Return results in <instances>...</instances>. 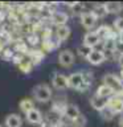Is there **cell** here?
Returning a JSON list of instances; mask_svg holds the SVG:
<instances>
[{"instance_id": "29", "label": "cell", "mask_w": 123, "mask_h": 127, "mask_svg": "<svg viewBox=\"0 0 123 127\" xmlns=\"http://www.w3.org/2000/svg\"><path fill=\"white\" fill-rule=\"evenodd\" d=\"M1 53H3V58L4 60H12V58H13V56H15L13 52H12L11 49H8V48H5Z\"/></svg>"}, {"instance_id": "13", "label": "cell", "mask_w": 123, "mask_h": 127, "mask_svg": "<svg viewBox=\"0 0 123 127\" xmlns=\"http://www.w3.org/2000/svg\"><path fill=\"white\" fill-rule=\"evenodd\" d=\"M5 127H21L23 119L19 114H9L5 117Z\"/></svg>"}, {"instance_id": "14", "label": "cell", "mask_w": 123, "mask_h": 127, "mask_svg": "<svg viewBox=\"0 0 123 127\" xmlns=\"http://www.w3.org/2000/svg\"><path fill=\"white\" fill-rule=\"evenodd\" d=\"M50 20L54 25L57 27H61V25H66V21H67V15L65 12H53L50 16Z\"/></svg>"}, {"instance_id": "17", "label": "cell", "mask_w": 123, "mask_h": 127, "mask_svg": "<svg viewBox=\"0 0 123 127\" xmlns=\"http://www.w3.org/2000/svg\"><path fill=\"white\" fill-rule=\"evenodd\" d=\"M113 90L110 89L109 86H106V85H102L97 89V93H95V95L97 97H101V98H107V99H110L111 98V95H113Z\"/></svg>"}, {"instance_id": "32", "label": "cell", "mask_w": 123, "mask_h": 127, "mask_svg": "<svg viewBox=\"0 0 123 127\" xmlns=\"http://www.w3.org/2000/svg\"><path fill=\"white\" fill-rule=\"evenodd\" d=\"M118 37H119V41H121V42H123V32H122V33H119V34H118Z\"/></svg>"}, {"instance_id": "21", "label": "cell", "mask_w": 123, "mask_h": 127, "mask_svg": "<svg viewBox=\"0 0 123 127\" xmlns=\"http://www.w3.org/2000/svg\"><path fill=\"white\" fill-rule=\"evenodd\" d=\"M67 5L70 7V9L73 11L74 13H79V15H82V13H83V4H82V3L71 1V3H67Z\"/></svg>"}, {"instance_id": "23", "label": "cell", "mask_w": 123, "mask_h": 127, "mask_svg": "<svg viewBox=\"0 0 123 127\" xmlns=\"http://www.w3.org/2000/svg\"><path fill=\"white\" fill-rule=\"evenodd\" d=\"M99 114H101V117H102V119L103 121H111V119L114 118V113L111 111L109 107H106V109H103L102 111H99Z\"/></svg>"}, {"instance_id": "5", "label": "cell", "mask_w": 123, "mask_h": 127, "mask_svg": "<svg viewBox=\"0 0 123 127\" xmlns=\"http://www.w3.org/2000/svg\"><path fill=\"white\" fill-rule=\"evenodd\" d=\"M98 17L95 16V13L93 11H87V12H83L81 15V24L83 25V28H86V29H91L95 23H97Z\"/></svg>"}, {"instance_id": "9", "label": "cell", "mask_w": 123, "mask_h": 127, "mask_svg": "<svg viewBox=\"0 0 123 127\" xmlns=\"http://www.w3.org/2000/svg\"><path fill=\"white\" fill-rule=\"evenodd\" d=\"M25 119L31 125H40V123H42V114L41 111L34 107V109H32L25 114Z\"/></svg>"}, {"instance_id": "10", "label": "cell", "mask_w": 123, "mask_h": 127, "mask_svg": "<svg viewBox=\"0 0 123 127\" xmlns=\"http://www.w3.org/2000/svg\"><path fill=\"white\" fill-rule=\"evenodd\" d=\"M107 107H109V109L113 111L114 114H121V113H123V98H119V97L110 98Z\"/></svg>"}, {"instance_id": "26", "label": "cell", "mask_w": 123, "mask_h": 127, "mask_svg": "<svg viewBox=\"0 0 123 127\" xmlns=\"http://www.w3.org/2000/svg\"><path fill=\"white\" fill-rule=\"evenodd\" d=\"M73 123H74V126H75V127H85V125H86V118L81 114V115H79V117L75 119Z\"/></svg>"}, {"instance_id": "12", "label": "cell", "mask_w": 123, "mask_h": 127, "mask_svg": "<svg viewBox=\"0 0 123 127\" xmlns=\"http://www.w3.org/2000/svg\"><path fill=\"white\" fill-rule=\"evenodd\" d=\"M63 115H65L69 121L74 122L75 119L81 115V113H79V109L75 105H66L65 110H63Z\"/></svg>"}, {"instance_id": "2", "label": "cell", "mask_w": 123, "mask_h": 127, "mask_svg": "<svg viewBox=\"0 0 123 127\" xmlns=\"http://www.w3.org/2000/svg\"><path fill=\"white\" fill-rule=\"evenodd\" d=\"M103 85L109 86L113 93H122L123 91V83L115 74H106L103 77Z\"/></svg>"}, {"instance_id": "34", "label": "cell", "mask_w": 123, "mask_h": 127, "mask_svg": "<svg viewBox=\"0 0 123 127\" xmlns=\"http://www.w3.org/2000/svg\"><path fill=\"white\" fill-rule=\"evenodd\" d=\"M0 127H3V126H1V125H0Z\"/></svg>"}, {"instance_id": "27", "label": "cell", "mask_w": 123, "mask_h": 127, "mask_svg": "<svg viewBox=\"0 0 123 127\" xmlns=\"http://www.w3.org/2000/svg\"><path fill=\"white\" fill-rule=\"evenodd\" d=\"M15 50L19 52V53H27L28 46H27V44H24V42H17L16 46H15Z\"/></svg>"}, {"instance_id": "33", "label": "cell", "mask_w": 123, "mask_h": 127, "mask_svg": "<svg viewBox=\"0 0 123 127\" xmlns=\"http://www.w3.org/2000/svg\"><path fill=\"white\" fill-rule=\"evenodd\" d=\"M119 126H121V127H123V117H122L121 119H119Z\"/></svg>"}, {"instance_id": "18", "label": "cell", "mask_w": 123, "mask_h": 127, "mask_svg": "<svg viewBox=\"0 0 123 127\" xmlns=\"http://www.w3.org/2000/svg\"><path fill=\"white\" fill-rule=\"evenodd\" d=\"M19 107H20V110H21L24 114H27L28 111H31L32 109H34V103L29 98H24V99H21V101L19 102Z\"/></svg>"}, {"instance_id": "4", "label": "cell", "mask_w": 123, "mask_h": 127, "mask_svg": "<svg viewBox=\"0 0 123 127\" xmlns=\"http://www.w3.org/2000/svg\"><path fill=\"white\" fill-rule=\"evenodd\" d=\"M74 60H75V56H74L73 52L69 50V49L61 50L58 54V62H60V65H62L63 67H70L74 64Z\"/></svg>"}, {"instance_id": "11", "label": "cell", "mask_w": 123, "mask_h": 127, "mask_svg": "<svg viewBox=\"0 0 123 127\" xmlns=\"http://www.w3.org/2000/svg\"><path fill=\"white\" fill-rule=\"evenodd\" d=\"M109 101H110V99H107V98H101V97L94 95V97H91V99H90V105H91L93 109H95L97 111H102L103 109H106V107H107Z\"/></svg>"}, {"instance_id": "16", "label": "cell", "mask_w": 123, "mask_h": 127, "mask_svg": "<svg viewBox=\"0 0 123 127\" xmlns=\"http://www.w3.org/2000/svg\"><path fill=\"white\" fill-rule=\"evenodd\" d=\"M105 9H106V13L109 15H117L123 9V5L121 3H115V1L105 3Z\"/></svg>"}, {"instance_id": "15", "label": "cell", "mask_w": 123, "mask_h": 127, "mask_svg": "<svg viewBox=\"0 0 123 127\" xmlns=\"http://www.w3.org/2000/svg\"><path fill=\"white\" fill-rule=\"evenodd\" d=\"M69 36H70V28L67 25L57 27V29H56V37H57L58 41H65V40L69 38Z\"/></svg>"}, {"instance_id": "31", "label": "cell", "mask_w": 123, "mask_h": 127, "mask_svg": "<svg viewBox=\"0 0 123 127\" xmlns=\"http://www.w3.org/2000/svg\"><path fill=\"white\" fill-rule=\"evenodd\" d=\"M118 64H119V66L122 67V70H123V54L119 56V58H118Z\"/></svg>"}, {"instance_id": "6", "label": "cell", "mask_w": 123, "mask_h": 127, "mask_svg": "<svg viewBox=\"0 0 123 127\" xmlns=\"http://www.w3.org/2000/svg\"><path fill=\"white\" fill-rule=\"evenodd\" d=\"M52 85L53 87L58 90H63L66 87H69V81H67V77L62 73H56L52 78Z\"/></svg>"}, {"instance_id": "22", "label": "cell", "mask_w": 123, "mask_h": 127, "mask_svg": "<svg viewBox=\"0 0 123 127\" xmlns=\"http://www.w3.org/2000/svg\"><path fill=\"white\" fill-rule=\"evenodd\" d=\"M91 50H93V49H90V48H87V46H85V45L82 44L81 46H78L77 53H78V56H81V57L87 58V57H89V54L91 53Z\"/></svg>"}, {"instance_id": "7", "label": "cell", "mask_w": 123, "mask_h": 127, "mask_svg": "<svg viewBox=\"0 0 123 127\" xmlns=\"http://www.w3.org/2000/svg\"><path fill=\"white\" fill-rule=\"evenodd\" d=\"M91 65H99L106 60V54L103 50H98V49H93L91 53L89 54V57L86 58Z\"/></svg>"}, {"instance_id": "25", "label": "cell", "mask_w": 123, "mask_h": 127, "mask_svg": "<svg viewBox=\"0 0 123 127\" xmlns=\"http://www.w3.org/2000/svg\"><path fill=\"white\" fill-rule=\"evenodd\" d=\"M114 27H115V29L118 31V33H122V32H123V16H122V17L115 19Z\"/></svg>"}, {"instance_id": "28", "label": "cell", "mask_w": 123, "mask_h": 127, "mask_svg": "<svg viewBox=\"0 0 123 127\" xmlns=\"http://www.w3.org/2000/svg\"><path fill=\"white\" fill-rule=\"evenodd\" d=\"M7 44H8V37H7V36L0 34V53H1V52L7 48Z\"/></svg>"}, {"instance_id": "20", "label": "cell", "mask_w": 123, "mask_h": 127, "mask_svg": "<svg viewBox=\"0 0 123 127\" xmlns=\"http://www.w3.org/2000/svg\"><path fill=\"white\" fill-rule=\"evenodd\" d=\"M42 58H44V53H42V52H40V50H37V49L29 52V60L33 62V65L38 64Z\"/></svg>"}, {"instance_id": "24", "label": "cell", "mask_w": 123, "mask_h": 127, "mask_svg": "<svg viewBox=\"0 0 123 127\" xmlns=\"http://www.w3.org/2000/svg\"><path fill=\"white\" fill-rule=\"evenodd\" d=\"M93 12L95 13V16L97 17H102V16H105V15H107L106 13V9H105V4H101V5H97L93 9Z\"/></svg>"}, {"instance_id": "8", "label": "cell", "mask_w": 123, "mask_h": 127, "mask_svg": "<svg viewBox=\"0 0 123 127\" xmlns=\"http://www.w3.org/2000/svg\"><path fill=\"white\" fill-rule=\"evenodd\" d=\"M99 42H101V37L98 36L97 32H89V33H86L83 36V45L90 48V49H93Z\"/></svg>"}, {"instance_id": "1", "label": "cell", "mask_w": 123, "mask_h": 127, "mask_svg": "<svg viewBox=\"0 0 123 127\" xmlns=\"http://www.w3.org/2000/svg\"><path fill=\"white\" fill-rule=\"evenodd\" d=\"M33 97L37 102H41V103L49 102L52 99V89L46 83H40V85L34 86Z\"/></svg>"}, {"instance_id": "30", "label": "cell", "mask_w": 123, "mask_h": 127, "mask_svg": "<svg viewBox=\"0 0 123 127\" xmlns=\"http://www.w3.org/2000/svg\"><path fill=\"white\" fill-rule=\"evenodd\" d=\"M115 52H118L119 54H123V42L118 41V44H117V49H115Z\"/></svg>"}, {"instance_id": "3", "label": "cell", "mask_w": 123, "mask_h": 127, "mask_svg": "<svg viewBox=\"0 0 123 127\" xmlns=\"http://www.w3.org/2000/svg\"><path fill=\"white\" fill-rule=\"evenodd\" d=\"M67 81H69V87H71V89L81 90L82 86H85V79H83L82 71H75V73L67 75Z\"/></svg>"}, {"instance_id": "19", "label": "cell", "mask_w": 123, "mask_h": 127, "mask_svg": "<svg viewBox=\"0 0 123 127\" xmlns=\"http://www.w3.org/2000/svg\"><path fill=\"white\" fill-rule=\"evenodd\" d=\"M17 66H19V69L21 70L23 73L28 74V73H31V71H32V69H33V62H32L31 60H29V57H28V58H27V57H24V58H23V61L20 62Z\"/></svg>"}]
</instances>
